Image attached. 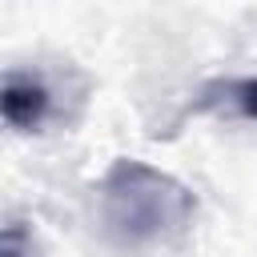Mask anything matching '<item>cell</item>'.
<instances>
[{
  "instance_id": "cell-1",
  "label": "cell",
  "mask_w": 257,
  "mask_h": 257,
  "mask_svg": "<svg viewBox=\"0 0 257 257\" xmlns=\"http://www.w3.org/2000/svg\"><path fill=\"white\" fill-rule=\"evenodd\" d=\"M189 213L193 193L141 161H116L112 173L104 177V221L120 229L128 241L177 229L189 221Z\"/></svg>"
},
{
  "instance_id": "cell-2",
  "label": "cell",
  "mask_w": 257,
  "mask_h": 257,
  "mask_svg": "<svg viewBox=\"0 0 257 257\" xmlns=\"http://www.w3.org/2000/svg\"><path fill=\"white\" fill-rule=\"evenodd\" d=\"M0 116L16 128H36L48 116V92L32 80H12L0 88Z\"/></svg>"
},
{
  "instance_id": "cell-3",
  "label": "cell",
  "mask_w": 257,
  "mask_h": 257,
  "mask_svg": "<svg viewBox=\"0 0 257 257\" xmlns=\"http://www.w3.org/2000/svg\"><path fill=\"white\" fill-rule=\"evenodd\" d=\"M229 92H233V104H237V112H241L245 120H257V76L229 84Z\"/></svg>"
}]
</instances>
